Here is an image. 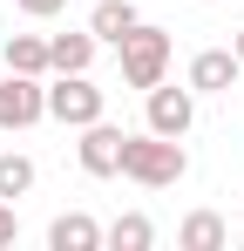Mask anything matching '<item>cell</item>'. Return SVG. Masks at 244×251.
<instances>
[{
	"mask_svg": "<svg viewBox=\"0 0 244 251\" xmlns=\"http://www.w3.org/2000/svg\"><path fill=\"white\" fill-rule=\"evenodd\" d=\"M14 7H21V14H27V21H54V14H61V7H68V0H14Z\"/></svg>",
	"mask_w": 244,
	"mask_h": 251,
	"instance_id": "9a60e30c",
	"label": "cell"
},
{
	"mask_svg": "<svg viewBox=\"0 0 244 251\" xmlns=\"http://www.w3.org/2000/svg\"><path fill=\"white\" fill-rule=\"evenodd\" d=\"M0 61L14 75H48V34H7L0 41Z\"/></svg>",
	"mask_w": 244,
	"mask_h": 251,
	"instance_id": "7c38bea8",
	"label": "cell"
},
{
	"mask_svg": "<svg viewBox=\"0 0 244 251\" xmlns=\"http://www.w3.org/2000/svg\"><path fill=\"white\" fill-rule=\"evenodd\" d=\"M122 176L143 183V190H170V183H183V176H190V150H183V136H156V129L122 136Z\"/></svg>",
	"mask_w": 244,
	"mask_h": 251,
	"instance_id": "6da1fadb",
	"label": "cell"
},
{
	"mask_svg": "<svg viewBox=\"0 0 244 251\" xmlns=\"http://www.w3.org/2000/svg\"><path fill=\"white\" fill-rule=\"evenodd\" d=\"M136 21H143V14H136V0H95V14H88V34H95V41H109V48H116L122 34L136 27Z\"/></svg>",
	"mask_w": 244,
	"mask_h": 251,
	"instance_id": "8fae6325",
	"label": "cell"
},
{
	"mask_svg": "<svg viewBox=\"0 0 244 251\" xmlns=\"http://www.w3.org/2000/svg\"><path fill=\"white\" fill-rule=\"evenodd\" d=\"M14 238H21V217H14V204H7V197H0V251L14 245Z\"/></svg>",
	"mask_w": 244,
	"mask_h": 251,
	"instance_id": "2e32d148",
	"label": "cell"
},
{
	"mask_svg": "<svg viewBox=\"0 0 244 251\" xmlns=\"http://www.w3.org/2000/svg\"><path fill=\"white\" fill-rule=\"evenodd\" d=\"M190 123H197V88H170V82L149 88V129L156 136H190Z\"/></svg>",
	"mask_w": 244,
	"mask_h": 251,
	"instance_id": "5b68a950",
	"label": "cell"
},
{
	"mask_svg": "<svg viewBox=\"0 0 244 251\" xmlns=\"http://www.w3.org/2000/svg\"><path fill=\"white\" fill-rule=\"evenodd\" d=\"M203 7H210V0H203Z\"/></svg>",
	"mask_w": 244,
	"mask_h": 251,
	"instance_id": "ac0fdd59",
	"label": "cell"
},
{
	"mask_svg": "<svg viewBox=\"0 0 244 251\" xmlns=\"http://www.w3.org/2000/svg\"><path fill=\"white\" fill-rule=\"evenodd\" d=\"M238 54L231 48H203V54H190V88L197 95H231V82H238Z\"/></svg>",
	"mask_w": 244,
	"mask_h": 251,
	"instance_id": "52a82bcc",
	"label": "cell"
},
{
	"mask_svg": "<svg viewBox=\"0 0 244 251\" xmlns=\"http://www.w3.org/2000/svg\"><path fill=\"white\" fill-rule=\"evenodd\" d=\"M75 156H81L88 176H122V129H116V123H88Z\"/></svg>",
	"mask_w": 244,
	"mask_h": 251,
	"instance_id": "8992f818",
	"label": "cell"
},
{
	"mask_svg": "<svg viewBox=\"0 0 244 251\" xmlns=\"http://www.w3.org/2000/svg\"><path fill=\"white\" fill-rule=\"evenodd\" d=\"M102 245H116V251H149V245H156V224H149L143 210H129V217H116V224L102 231Z\"/></svg>",
	"mask_w": 244,
	"mask_h": 251,
	"instance_id": "4fadbf2b",
	"label": "cell"
},
{
	"mask_svg": "<svg viewBox=\"0 0 244 251\" xmlns=\"http://www.w3.org/2000/svg\"><path fill=\"white\" fill-rule=\"evenodd\" d=\"M48 245L54 251H95L102 245V224H95L88 210H61V217L48 224Z\"/></svg>",
	"mask_w": 244,
	"mask_h": 251,
	"instance_id": "9c48e42d",
	"label": "cell"
},
{
	"mask_svg": "<svg viewBox=\"0 0 244 251\" xmlns=\"http://www.w3.org/2000/svg\"><path fill=\"white\" fill-rule=\"evenodd\" d=\"M48 116V82L41 75H0V129H34Z\"/></svg>",
	"mask_w": 244,
	"mask_h": 251,
	"instance_id": "277c9868",
	"label": "cell"
},
{
	"mask_svg": "<svg viewBox=\"0 0 244 251\" xmlns=\"http://www.w3.org/2000/svg\"><path fill=\"white\" fill-rule=\"evenodd\" d=\"M27 190H34V163L14 156V150H0V197L14 204V197H27Z\"/></svg>",
	"mask_w": 244,
	"mask_h": 251,
	"instance_id": "5bb4252c",
	"label": "cell"
},
{
	"mask_svg": "<svg viewBox=\"0 0 244 251\" xmlns=\"http://www.w3.org/2000/svg\"><path fill=\"white\" fill-rule=\"evenodd\" d=\"M224 238H231V224H224L217 210H190V217L176 224V245L183 251H224Z\"/></svg>",
	"mask_w": 244,
	"mask_h": 251,
	"instance_id": "30bf717a",
	"label": "cell"
},
{
	"mask_svg": "<svg viewBox=\"0 0 244 251\" xmlns=\"http://www.w3.org/2000/svg\"><path fill=\"white\" fill-rule=\"evenodd\" d=\"M231 54H238V61H244V27H238V41H231Z\"/></svg>",
	"mask_w": 244,
	"mask_h": 251,
	"instance_id": "e0dca14e",
	"label": "cell"
},
{
	"mask_svg": "<svg viewBox=\"0 0 244 251\" xmlns=\"http://www.w3.org/2000/svg\"><path fill=\"white\" fill-rule=\"evenodd\" d=\"M95 48V34H48V75H88Z\"/></svg>",
	"mask_w": 244,
	"mask_h": 251,
	"instance_id": "ba28073f",
	"label": "cell"
},
{
	"mask_svg": "<svg viewBox=\"0 0 244 251\" xmlns=\"http://www.w3.org/2000/svg\"><path fill=\"white\" fill-rule=\"evenodd\" d=\"M102 109H109V95L88 82V75H54V82H48V116H54L61 129L102 123Z\"/></svg>",
	"mask_w": 244,
	"mask_h": 251,
	"instance_id": "3957f363",
	"label": "cell"
},
{
	"mask_svg": "<svg viewBox=\"0 0 244 251\" xmlns=\"http://www.w3.org/2000/svg\"><path fill=\"white\" fill-rule=\"evenodd\" d=\"M116 54H122V82L143 88V95L170 75V34H163V27H149V21H136V27L116 41Z\"/></svg>",
	"mask_w": 244,
	"mask_h": 251,
	"instance_id": "7a4b0ae2",
	"label": "cell"
}]
</instances>
